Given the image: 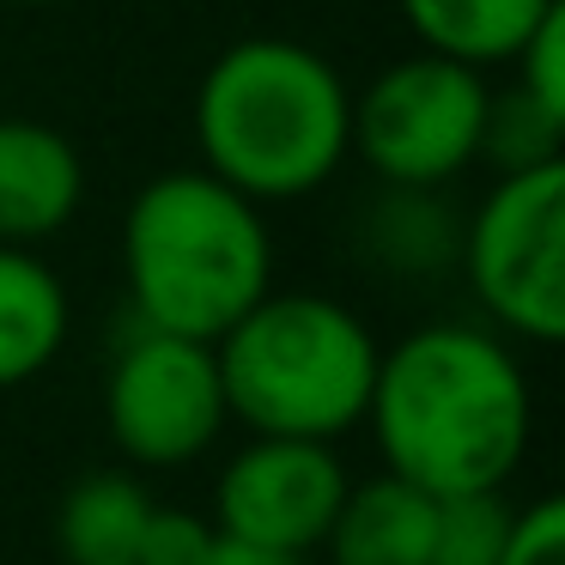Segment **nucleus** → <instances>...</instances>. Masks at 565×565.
I'll return each mask as SVG.
<instances>
[{
  "label": "nucleus",
  "mask_w": 565,
  "mask_h": 565,
  "mask_svg": "<svg viewBox=\"0 0 565 565\" xmlns=\"http://www.w3.org/2000/svg\"><path fill=\"white\" fill-rule=\"evenodd\" d=\"M152 492L128 462L92 468L55 504V553L62 565H140V535L152 516Z\"/></svg>",
  "instance_id": "obj_12"
},
{
  "label": "nucleus",
  "mask_w": 565,
  "mask_h": 565,
  "mask_svg": "<svg viewBox=\"0 0 565 565\" xmlns=\"http://www.w3.org/2000/svg\"><path fill=\"white\" fill-rule=\"evenodd\" d=\"M511 499L499 492H456L438 499V529H431V565H499L504 535H511Z\"/></svg>",
  "instance_id": "obj_16"
},
{
  "label": "nucleus",
  "mask_w": 565,
  "mask_h": 565,
  "mask_svg": "<svg viewBox=\"0 0 565 565\" xmlns=\"http://www.w3.org/2000/svg\"><path fill=\"white\" fill-rule=\"evenodd\" d=\"M419 50L468 67H504L559 0H395Z\"/></svg>",
  "instance_id": "obj_14"
},
{
  "label": "nucleus",
  "mask_w": 565,
  "mask_h": 565,
  "mask_svg": "<svg viewBox=\"0 0 565 565\" xmlns=\"http://www.w3.org/2000/svg\"><path fill=\"white\" fill-rule=\"evenodd\" d=\"M365 426L383 468L431 499L499 492L535 438V390L499 329L419 322L377 353Z\"/></svg>",
  "instance_id": "obj_1"
},
{
  "label": "nucleus",
  "mask_w": 565,
  "mask_h": 565,
  "mask_svg": "<svg viewBox=\"0 0 565 565\" xmlns=\"http://www.w3.org/2000/svg\"><path fill=\"white\" fill-rule=\"evenodd\" d=\"M232 426L213 341H189L140 322L104 371V431L135 475L147 468H189Z\"/></svg>",
  "instance_id": "obj_7"
},
{
  "label": "nucleus",
  "mask_w": 565,
  "mask_h": 565,
  "mask_svg": "<svg viewBox=\"0 0 565 565\" xmlns=\"http://www.w3.org/2000/svg\"><path fill=\"white\" fill-rule=\"evenodd\" d=\"M13 7H55V0H13Z\"/></svg>",
  "instance_id": "obj_21"
},
{
  "label": "nucleus",
  "mask_w": 565,
  "mask_h": 565,
  "mask_svg": "<svg viewBox=\"0 0 565 565\" xmlns=\"http://www.w3.org/2000/svg\"><path fill=\"white\" fill-rule=\"evenodd\" d=\"M347 462L322 438H262L249 431L213 480V529L225 541L317 559L347 492Z\"/></svg>",
  "instance_id": "obj_8"
},
{
  "label": "nucleus",
  "mask_w": 565,
  "mask_h": 565,
  "mask_svg": "<svg viewBox=\"0 0 565 565\" xmlns=\"http://www.w3.org/2000/svg\"><path fill=\"white\" fill-rule=\"evenodd\" d=\"M487 74L450 55L414 50L390 62L365 92H353V140L377 183L395 189H444L480 164V116H487Z\"/></svg>",
  "instance_id": "obj_6"
},
{
  "label": "nucleus",
  "mask_w": 565,
  "mask_h": 565,
  "mask_svg": "<svg viewBox=\"0 0 565 565\" xmlns=\"http://www.w3.org/2000/svg\"><path fill=\"white\" fill-rule=\"evenodd\" d=\"M359 256L395 280H431L462 256V220L438 189L383 183L377 201L359 213Z\"/></svg>",
  "instance_id": "obj_13"
},
{
  "label": "nucleus",
  "mask_w": 565,
  "mask_h": 565,
  "mask_svg": "<svg viewBox=\"0 0 565 565\" xmlns=\"http://www.w3.org/2000/svg\"><path fill=\"white\" fill-rule=\"evenodd\" d=\"M480 159L492 171H535V164H565V116L547 104L523 98V92H487V116H480Z\"/></svg>",
  "instance_id": "obj_15"
},
{
  "label": "nucleus",
  "mask_w": 565,
  "mask_h": 565,
  "mask_svg": "<svg viewBox=\"0 0 565 565\" xmlns=\"http://www.w3.org/2000/svg\"><path fill=\"white\" fill-rule=\"evenodd\" d=\"M122 280L135 322L220 341L274 286L268 207L201 164L159 171L122 213Z\"/></svg>",
  "instance_id": "obj_3"
},
{
  "label": "nucleus",
  "mask_w": 565,
  "mask_h": 565,
  "mask_svg": "<svg viewBox=\"0 0 565 565\" xmlns=\"http://www.w3.org/2000/svg\"><path fill=\"white\" fill-rule=\"evenodd\" d=\"M353 86L298 38H244L207 62L195 86L201 171L256 207L305 201L347 164Z\"/></svg>",
  "instance_id": "obj_2"
},
{
  "label": "nucleus",
  "mask_w": 565,
  "mask_h": 565,
  "mask_svg": "<svg viewBox=\"0 0 565 565\" xmlns=\"http://www.w3.org/2000/svg\"><path fill=\"white\" fill-rule=\"evenodd\" d=\"M431 529L438 499L414 480L377 468L371 480H347L341 511L322 535V565H431Z\"/></svg>",
  "instance_id": "obj_10"
},
{
  "label": "nucleus",
  "mask_w": 565,
  "mask_h": 565,
  "mask_svg": "<svg viewBox=\"0 0 565 565\" xmlns=\"http://www.w3.org/2000/svg\"><path fill=\"white\" fill-rule=\"evenodd\" d=\"M213 547H220V529H213L207 511L152 504L147 535H140V565H207Z\"/></svg>",
  "instance_id": "obj_18"
},
{
  "label": "nucleus",
  "mask_w": 565,
  "mask_h": 565,
  "mask_svg": "<svg viewBox=\"0 0 565 565\" xmlns=\"http://www.w3.org/2000/svg\"><path fill=\"white\" fill-rule=\"evenodd\" d=\"M475 305L499 334L553 347L565 334V164L504 171L462 220V256Z\"/></svg>",
  "instance_id": "obj_5"
},
{
  "label": "nucleus",
  "mask_w": 565,
  "mask_h": 565,
  "mask_svg": "<svg viewBox=\"0 0 565 565\" xmlns=\"http://www.w3.org/2000/svg\"><path fill=\"white\" fill-rule=\"evenodd\" d=\"M511 67H516L511 86L523 92V98H535V104H547L553 116H565V0L523 38V50L511 55Z\"/></svg>",
  "instance_id": "obj_17"
},
{
  "label": "nucleus",
  "mask_w": 565,
  "mask_h": 565,
  "mask_svg": "<svg viewBox=\"0 0 565 565\" xmlns=\"http://www.w3.org/2000/svg\"><path fill=\"white\" fill-rule=\"evenodd\" d=\"M74 305L67 286L38 249L0 244V390L43 377L62 359Z\"/></svg>",
  "instance_id": "obj_11"
},
{
  "label": "nucleus",
  "mask_w": 565,
  "mask_h": 565,
  "mask_svg": "<svg viewBox=\"0 0 565 565\" xmlns=\"http://www.w3.org/2000/svg\"><path fill=\"white\" fill-rule=\"evenodd\" d=\"M207 565H317V559H305V553H268V547H244V541H225V535H220V547L207 553Z\"/></svg>",
  "instance_id": "obj_20"
},
{
  "label": "nucleus",
  "mask_w": 565,
  "mask_h": 565,
  "mask_svg": "<svg viewBox=\"0 0 565 565\" xmlns=\"http://www.w3.org/2000/svg\"><path fill=\"white\" fill-rule=\"evenodd\" d=\"M86 201V159L55 122L0 116V244L38 249Z\"/></svg>",
  "instance_id": "obj_9"
},
{
  "label": "nucleus",
  "mask_w": 565,
  "mask_h": 565,
  "mask_svg": "<svg viewBox=\"0 0 565 565\" xmlns=\"http://www.w3.org/2000/svg\"><path fill=\"white\" fill-rule=\"evenodd\" d=\"M383 341L329 292H268L213 341L225 407L262 438H347L365 426Z\"/></svg>",
  "instance_id": "obj_4"
},
{
  "label": "nucleus",
  "mask_w": 565,
  "mask_h": 565,
  "mask_svg": "<svg viewBox=\"0 0 565 565\" xmlns=\"http://www.w3.org/2000/svg\"><path fill=\"white\" fill-rule=\"evenodd\" d=\"M499 565H565V504L553 492L511 516Z\"/></svg>",
  "instance_id": "obj_19"
}]
</instances>
